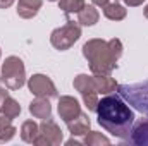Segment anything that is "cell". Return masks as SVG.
Listing matches in <instances>:
<instances>
[{
	"label": "cell",
	"instance_id": "obj_1",
	"mask_svg": "<svg viewBox=\"0 0 148 146\" xmlns=\"http://www.w3.org/2000/svg\"><path fill=\"white\" fill-rule=\"evenodd\" d=\"M97 117L98 124L112 136L129 139L134 124V112L119 95H105L102 100H98Z\"/></svg>",
	"mask_w": 148,
	"mask_h": 146
},
{
	"label": "cell",
	"instance_id": "obj_2",
	"mask_svg": "<svg viewBox=\"0 0 148 146\" xmlns=\"http://www.w3.org/2000/svg\"><path fill=\"white\" fill-rule=\"evenodd\" d=\"M83 55L90 64L93 74H110L117 67L119 57L112 52L109 41L105 40H88L83 45Z\"/></svg>",
	"mask_w": 148,
	"mask_h": 146
},
{
	"label": "cell",
	"instance_id": "obj_3",
	"mask_svg": "<svg viewBox=\"0 0 148 146\" xmlns=\"http://www.w3.org/2000/svg\"><path fill=\"white\" fill-rule=\"evenodd\" d=\"M0 81L5 84L7 89H21L24 86V83H26L24 62L19 57H16V55L7 57L5 62L2 64Z\"/></svg>",
	"mask_w": 148,
	"mask_h": 146
},
{
	"label": "cell",
	"instance_id": "obj_4",
	"mask_svg": "<svg viewBox=\"0 0 148 146\" xmlns=\"http://www.w3.org/2000/svg\"><path fill=\"white\" fill-rule=\"evenodd\" d=\"M117 95L129 105H133L141 113L148 115V79L136 84H121Z\"/></svg>",
	"mask_w": 148,
	"mask_h": 146
},
{
	"label": "cell",
	"instance_id": "obj_5",
	"mask_svg": "<svg viewBox=\"0 0 148 146\" xmlns=\"http://www.w3.org/2000/svg\"><path fill=\"white\" fill-rule=\"evenodd\" d=\"M79 38H81V28H79V24H76L73 21H67V24H64V26H60V28H57V29L52 31L50 43H52V46L55 50L64 52V50H69Z\"/></svg>",
	"mask_w": 148,
	"mask_h": 146
},
{
	"label": "cell",
	"instance_id": "obj_6",
	"mask_svg": "<svg viewBox=\"0 0 148 146\" xmlns=\"http://www.w3.org/2000/svg\"><path fill=\"white\" fill-rule=\"evenodd\" d=\"M73 86L76 91H79V95L83 96V102L86 105V108L90 112H97V105H98V91L93 81V76L88 74H79L76 76L73 81Z\"/></svg>",
	"mask_w": 148,
	"mask_h": 146
},
{
	"label": "cell",
	"instance_id": "obj_7",
	"mask_svg": "<svg viewBox=\"0 0 148 146\" xmlns=\"http://www.w3.org/2000/svg\"><path fill=\"white\" fill-rule=\"evenodd\" d=\"M64 141V134H62V131H60V127L52 120V117L50 119H43L41 120V124H40V136L36 138V141H35V145L38 146H48V145H60Z\"/></svg>",
	"mask_w": 148,
	"mask_h": 146
},
{
	"label": "cell",
	"instance_id": "obj_8",
	"mask_svg": "<svg viewBox=\"0 0 148 146\" xmlns=\"http://www.w3.org/2000/svg\"><path fill=\"white\" fill-rule=\"evenodd\" d=\"M28 88H29L31 95H35V96L48 98V100L57 96V88H55L53 81L45 74H33L28 79Z\"/></svg>",
	"mask_w": 148,
	"mask_h": 146
},
{
	"label": "cell",
	"instance_id": "obj_9",
	"mask_svg": "<svg viewBox=\"0 0 148 146\" xmlns=\"http://www.w3.org/2000/svg\"><path fill=\"white\" fill-rule=\"evenodd\" d=\"M57 110H59V115L60 119L67 124L69 120L76 119L79 113H81V105L79 102L74 98V96H60L59 98V105H57Z\"/></svg>",
	"mask_w": 148,
	"mask_h": 146
},
{
	"label": "cell",
	"instance_id": "obj_10",
	"mask_svg": "<svg viewBox=\"0 0 148 146\" xmlns=\"http://www.w3.org/2000/svg\"><path fill=\"white\" fill-rule=\"evenodd\" d=\"M93 81H95L98 95H103V96L105 95H112L119 88L117 81L114 77H110V74H93Z\"/></svg>",
	"mask_w": 148,
	"mask_h": 146
},
{
	"label": "cell",
	"instance_id": "obj_11",
	"mask_svg": "<svg viewBox=\"0 0 148 146\" xmlns=\"http://www.w3.org/2000/svg\"><path fill=\"white\" fill-rule=\"evenodd\" d=\"M29 112L35 119H50L52 117V105L48 102V98H41L36 96L31 103H29Z\"/></svg>",
	"mask_w": 148,
	"mask_h": 146
},
{
	"label": "cell",
	"instance_id": "obj_12",
	"mask_svg": "<svg viewBox=\"0 0 148 146\" xmlns=\"http://www.w3.org/2000/svg\"><path fill=\"white\" fill-rule=\"evenodd\" d=\"M43 0H17V16L23 19H33L41 9Z\"/></svg>",
	"mask_w": 148,
	"mask_h": 146
},
{
	"label": "cell",
	"instance_id": "obj_13",
	"mask_svg": "<svg viewBox=\"0 0 148 146\" xmlns=\"http://www.w3.org/2000/svg\"><path fill=\"white\" fill-rule=\"evenodd\" d=\"M90 126H91V122H90L88 115H86V113H83V112H81L76 119H73V120H69V122H67L69 132H71L73 136H84V134H88Z\"/></svg>",
	"mask_w": 148,
	"mask_h": 146
},
{
	"label": "cell",
	"instance_id": "obj_14",
	"mask_svg": "<svg viewBox=\"0 0 148 146\" xmlns=\"http://www.w3.org/2000/svg\"><path fill=\"white\" fill-rule=\"evenodd\" d=\"M100 19V12L93 5H84L77 12V23L81 26H95Z\"/></svg>",
	"mask_w": 148,
	"mask_h": 146
},
{
	"label": "cell",
	"instance_id": "obj_15",
	"mask_svg": "<svg viewBox=\"0 0 148 146\" xmlns=\"http://www.w3.org/2000/svg\"><path fill=\"white\" fill-rule=\"evenodd\" d=\"M103 9V16L107 17V19H110V21H122L126 16H127V9L124 7V5H121V3H117V2H109L105 7H102Z\"/></svg>",
	"mask_w": 148,
	"mask_h": 146
},
{
	"label": "cell",
	"instance_id": "obj_16",
	"mask_svg": "<svg viewBox=\"0 0 148 146\" xmlns=\"http://www.w3.org/2000/svg\"><path fill=\"white\" fill-rule=\"evenodd\" d=\"M129 139H131V143H133V145L148 146V120L140 122V124L131 131Z\"/></svg>",
	"mask_w": 148,
	"mask_h": 146
},
{
	"label": "cell",
	"instance_id": "obj_17",
	"mask_svg": "<svg viewBox=\"0 0 148 146\" xmlns=\"http://www.w3.org/2000/svg\"><path fill=\"white\" fill-rule=\"evenodd\" d=\"M40 136V126L35 120H26L21 126V139L24 143H33L36 141V138Z\"/></svg>",
	"mask_w": 148,
	"mask_h": 146
},
{
	"label": "cell",
	"instance_id": "obj_18",
	"mask_svg": "<svg viewBox=\"0 0 148 146\" xmlns=\"http://www.w3.org/2000/svg\"><path fill=\"white\" fill-rule=\"evenodd\" d=\"M0 113H3V115L9 117V119H16V117L21 113V105H19L14 98L7 96L5 102H3V105H2V108H0Z\"/></svg>",
	"mask_w": 148,
	"mask_h": 146
},
{
	"label": "cell",
	"instance_id": "obj_19",
	"mask_svg": "<svg viewBox=\"0 0 148 146\" xmlns=\"http://www.w3.org/2000/svg\"><path fill=\"white\" fill-rule=\"evenodd\" d=\"M86 5L84 0H59V9L64 14H77L83 7Z\"/></svg>",
	"mask_w": 148,
	"mask_h": 146
},
{
	"label": "cell",
	"instance_id": "obj_20",
	"mask_svg": "<svg viewBox=\"0 0 148 146\" xmlns=\"http://www.w3.org/2000/svg\"><path fill=\"white\" fill-rule=\"evenodd\" d=\"M86 146H102V145H110V139L107 136H103L102 132L97 131H88V134H84V141Z\"/></svg>",
	"mask_w": 148,
	"mask_h": 146
},
{
	"label": "cell",
	"instance_id": "obj_21",
	"mask_svg": "<svg viewBox=\"0 0 148 146\" xmlns=\"http://www.w3.org/2000/svg\"><path fill=\"white\" fill-rule=\"evenodd\" d=\"M16 132H17V129L10 124V126H7V127H2L0 129V143H7V141H10L14 136H16Z\"/></svg>",
	"mask_w": 148,
	"mask_h": 146
},
{
	"label": "cell",
	"instance_id": "obj_22",
	"mask_svg": "<svg viewBox=\"0 0 148 146\" xmlns=\"http://www.w3.org/2000/svg\"><path fill=\"white\" fill-rule=\"evenodd\" d=\"M12 124V119H9V117H5L3 113H0V129L2 127H7V126H10Z\"/></svg>",
	"mask_w": 148,
	"mask_h": 146
},
{
	"label": "cell",
	"instance_id": "obj_23",
	"mask_svg": "<svg viewBox=\"0 0 148 146\" xmlns=\"http://www.w3.org/2000/svg\"><path fill=\"white\" fill-rule=\"evenodd\" d=\"M7 96H9V91L5 88H0V108H2V105H3V102H5Z\"/></svg>",
	"mask_w": 148,
	"mask_h": 146
},
{
	"label": "cell",
	"instance_id": "obj_24",
	"mask_svg": "<svg viewBox=\"0 0 148 146\" xmlns=\"http://www.w3.org/2000/svg\"><path fill=\"white\" fill-rule=\"evenodd\" d=\"M126 5H129V7H138V5H141L145 0H122Z\"/></svg>",
	"mask_w": 148,
	"mask_h": 146
},
{
	"label": "cell",
	"instance_id": "obj_25",
	"mask_svg": "<svg viewBox=\"0 0 148 146\" xmlns=\"http://www.w3.org/2000/svg\"><path fill=\"white\" fill-rule=\"evenodd\" d=\"M16 0H0V9H9Z\"/></svg>",
	"mask_w": 148,
	"mask_h": 146
},
{
	"label": "cell",
	"instance_id": "obj_26",
	"mask_svg": "<svg viewBox=\"0 0 148 146\" xmlns=\"http://www.w3.org/2000/svg\"><path fill=\"white\" fill-rule=\"evenodd\" d=\"M91 2H93L95 5H98V7H105V5H107L110 0H91Z\"/></svg>",
	"mask_w": 148,
	"mask_h": 146
},
{
	"label": "cell",
	"instance_id": "obj_27",
	"mask_svg": "<svg viewBox=\"0 0 148 146\" xmlns=\"http://www.w3.org/2000/svg\"><path fill=\"white\" fill-rule=\"evenodd\" d=\"M143 14H145V17H147V19H148V5H147V7H145V9H143Z\"/></svg>",
	"mask_w": 148,
	"mask_h": 146
},
{
	"label": "cell",
	"instance_id": "obj_28",
	"mask_svg": "<svg viewBox=\"0 0 148 146\" xmlns=\"http://www.w3.org/2000/svg\"><path fill=\"white\" fill-rule=\"evenodd\" d=\"M48 2H57V0H48Z\"/></svg>",
	"mask_w": 148,
	"mask_h": 146
},
{
	"label": "cell",
	"instance_id": "obj_29",
	"mask_svg": "<svg viewBox=\"0 0 148 146\" xmlns=\"http://www.w3.org/2000/svg\"><path fill=\"white\" fill-rule=\"evenodd\" d=\"M0 57H2V50H0Z\"/></svg>",
	"mask_w": 148,
	"mask_h": 146
}]
</instances>
